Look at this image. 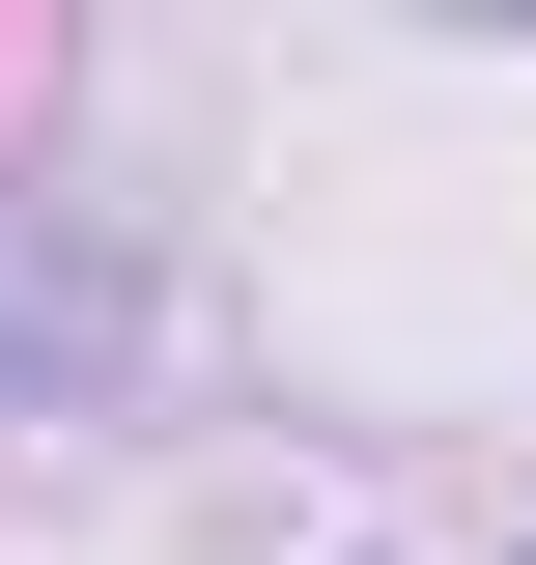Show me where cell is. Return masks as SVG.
<instances>
[{
  "mask_svg": "<svg viewBox=\"0 0 536 565\" xmlns=\"http://www.w3.org/2000/svg\"><path fill=\"white\" fill-rule=\"evenodd\" d=\"M114 367V282H0V396H85Z\"/></svg>",
  "mask_w": 536,
  "mask_h": 565,
  "instance_id": "cell-1",
  "label": "cell"
}]
</instances>
